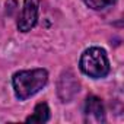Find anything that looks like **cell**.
<instances>
[{
    "instance_id": "6da1fadb",
    "label": "cell",
    "mask_w": 124,
    "mask_h": 124,
    "mask_svg": "<svg viewBox=\"0 0 124 124\" xmlns=\"http://www.w3.org/2000/svg\"><path fill=\"white\" fill-rule=\"evenodd\" d=\"M48 82V73L45 69L21 70L13 75L12 85L15 95L19 101H25L38 93Z\"/></svg>"
},
{
    "instance_id": "7a4b0ae2",
    "label": "cell",
    "mask_w": 124,
    "mask_h": 124,
    "mask_svg": "<svg viewBox=\"0 0 124 124\" xmlns=\"http://www.w3.org/2000/svg\"><path fill=\"white\" fill-rule=\"evenodd\" d=\"M79 67L89 78L93 79L105 78L109 73V61L105 50L99 47H91L85 50L79 61Z\"/></svg>"
},
{
    "instance_id": "3957f363",
    "label": "cell",
    "mask_w": 124,
    "mask_h": 124,
    "mask_svg": "<svg viewBox=\"0 0 124 124\" xmlns=\"http://www.w3.org/2000/svg\"><path fill=\"white\" fill-rule=\"evenodd\" d=\"M39 3L41 0H25L23 2L22 12L18 18V29L21 32H28L37 25Z\"/></svg>"
},
{
    "instance_id": "277c9868",
    "label": "cell",
    "mask_w": 124,
    "mask_h": 124,
    "mask_svg": "<svg viewBox=\"0 0 124 124\" xmlns=\"http://www.w3.org/2000/svg\"><path fill=\"white\" fill-rule=\"evenodd\" d=\"M79 92V82L75 79V76L69 72L61 76L58 82V95L63 99V102H67Z\"/></svg>"
},
{
    "instance_id": "5b68a950",
    "label": "cell",
    "mask_w": 124,
    "mask_h": 124,
    "mask_svg": "<svg viewBox=\"0 0 124 124\" xmlns=\"http://www.w3.org/2000/svg\"><path fill=\"white\" fill-rule=\"evenodd\" d=\"M85 114L86 117H92L95 121H105V109H104V104L98 96H88L86 104H85Z\"/></svg>"
},
{
    "instance_id": "8992f818",
    "label": "cell",
    "mask_w": 124,
    "mask_h": 124,
    "mask_svg": "<svg viewBox=\"0 0 124 124\" xmlns=\"http://www.w3.org/2000/svg\"><path fill=\"white\" fill-rule=\"evenodd\" d=\"M50 120V108L45 102L37 104L34 114L26 118V123H47Z\"/></svg>"
},
{
    "instance_id": "52a82bcc",
    "label": "cell",
    "mask_w": 124,
    "mask_h": 124,
    "mask_svg": "<svg viewBox=\"0 0 124 124\" xmlns=\"http://www.w3.org/2000/svg\"><path fill=\"white\" fill-rule=\"evenodd\" d=\"M85 5L93 10H104L112 5H115L117 0H83Z\"/></svg>"
}]
</instances>
